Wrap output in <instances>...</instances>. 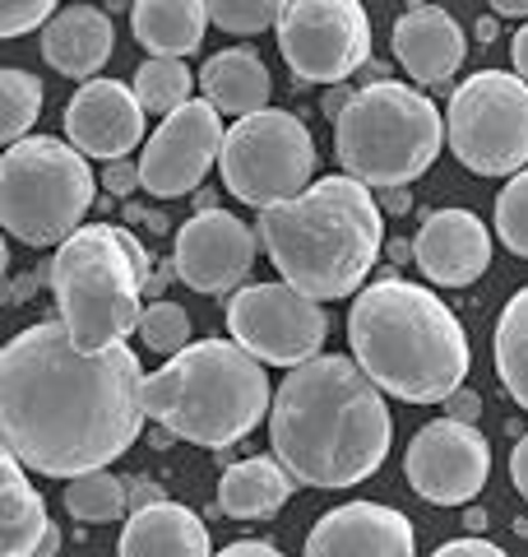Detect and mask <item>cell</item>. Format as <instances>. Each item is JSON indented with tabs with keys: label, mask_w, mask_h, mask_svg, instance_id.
<instances>
[{
	"label": "cell",
	"mask_w": 528,
	"mask_h": 557,
	"mask_svg": "<svg viewBox=\"0 0 528 557\" xmlns=\"http://www.w3.org/2000/svg\"><path fill=\"white\" fill-rule=\"evenodd\" d=\"M139 339H144L153 354L163 358H176L181 348H190V317L181 302H167L158 298L144 307V321H139Z\"/></svg>",
	"instance_id": "obj_31"
},
{
	"label": "cell",
	"mask_w": 528,
	"mask_h": 557,
	"mask_svg": "<svg viewBox=\"0 0 528 557\" xmlns=\"http://www.w3.org/2000/svg\"><path fill=\"white\" fill-rule=\"evenodd\" d=\"M38 112H42V79L20 65H5L0 70V135H5V149L28 139Z\"/></svg>",
	"instance_id": "obj_29"
},
{
	"label": "cell",
	"mask_w": 528,
	"mask_h": 557,
	"mask_svg": "<svg viewBox=\"0 0 528 557\" xmlns=\"http://www.w3.org/2000/svg\"><path fill=\"white\" fill-rule=\"evenodd\" d=\"M200 89L204 102H214L218 112L227 116H255L269 108V94H274V79H269V65L260 61V51L251 47H223L204 61L200 70Z\"/></svg>",
	"instance_id": "obj_22"
},
{
	"label": "cell",
	"mask_w": 528,
	"mask_h": 557,
	"mask_svg": "<svg viewBox=\"0 0 528 557\" xmlns=\"http://www.w3.org/2000/svg\"><path fill=\"white\" fill-rule=\"evenodd\" d=\"M223 112L214 102H186L181 112H172L163 126L149 135L144 153H139V182L153 200H181L196 196L209 168L223 159Z\"/></svg>",
	"instance_id": "obj_14"
},
{
	"label": "cell",
	"mask_w": 528,
	"mask_h": 557,
	"mask_svg": "<svg viewBox=\"0 0 528 557\" xmlns=\"http://www.w3.org/2000/svg\"><path fill=\"white\" fill-rule=\"evenodd\" d=\"M394 418L385 391L348 354L292 368L269 405L274 460L302 487L366 483L390 456Z\"/></svg>",
	"instance_id": "obj_2"
},
{
	"label": "cell",
	"mask_w": 528,
	"mask_h": 557,
	"mask_svg": "<svg viewBox=\"0 0 528 557\" xmlns=\"http://www.w3.org/2000/svg\"><path fill=\"white\" fill-rule=\"evenodd\" d=\"M348 344L352 362L403 405H445L473 368L460 317L408 278H376L352 298Z\"/></svg>",
	"instance_id": "obj_3"
},
{
	"label": "cell",
	"mask_w": 528,
	"mask_h": 557,
	"mask_svg": "<svg viewBox=\"0 0 528 557\" xmlns=\"http://www.w3.org/2000/svg\"><path fill=\"white\" fill-rule=\"evenodd\" d=\"M445 121L431 98L399 79H376L348 98L334 121V159L362 186H408L440 159Z\"/></svg>",
	"instance_id": "obj_7"
},
{
	"label": "cell",
	"mask_w": 528,
	"mask_h": 557,
	"mask_svg": "<svg viewBox=\"0 0 528 557\" xmlns=\"http://www.w3.org/2000/svg\"><path fill=\"white\" fill-rule=\"evenodd\" d=\"M278 51L302 84H343L372 61V20L357 0H292Z\"/></svg>",
	"instance_id": "obj_12"
},
{
	"label": "cell",
	"mask_w": 528,
	"mask_h": 557,
	"mask_svg": "<svg viewBox=\"0 0 528 557\" xmlns=\"http://www.w3.org/2000/svg\"><path fill=\"white\" fill-rule=\"evenodd\" d=\"M149 265L144 242L116 223H84L75 237L61 242L47 265V284L70 344L84 354L126 344L130 330L144 321Z\"/></svg>",
	"instance_id": "obj_6"
},
{
	"label": "cell",
	"mask_w": 528,
	"mask_h": 557,
	"mask_svg": "<svg viewBox=\"0 0 528 557\" xmlns=\"http://www.w3.org/2000/svg\"><path fill=\"white\" fill-rule=\"evenodd\" d=\"M116 557H214L204 520L181 502H153L121 525Z\"/></svg>",
	"instance_id": "obj_21"
},
{
	"label": "cell",
	"mask_w": 528,
	"mask_h": 557,
	"mask_svg": "<svg viewBox=\"0 0 528 557\" xmlns=\"http://www.w3.org/2000/svg\"><path fill=\"white\" fill-rule=\"evenodd\" d=\"M302 557H417L408 516L385 502H343L306 534Z\"/></svg>",
	"instance_id": "obj_17"
},
{
	"label": "cell",
	"mask_w": 528,
	"mask_h": 557,
	"mask_svg": "<svg viewBox=\"0 0 528 557\" xmlns=\"http://www.w3.org/2000/svg\"><path fill=\"white\" fill-rule=\"evenodd\" d=\"M431 557H505V548H496V544H487V539H450V544H440Z\"/></svg>",
	"instance_id": "obj_36"
},
{
	"label": "cell",
	"mask_w": 528,
	"mask_h": 557,
	"mask_svg": "<svg viewBox=\"0 0 528 557\" xmlns=\"http://www.w3.org/2000/svg\"><path fill=\"white\" fill-rule=\"evenodd\" d=\"M223 186L251 209H274L297 200L315 177V139L302 116L284 108H264L246 121H232L223 139Z\"/></svg>",
	"instance_id": "obj_9"
},
{
	"label": "cell",
	"mask_w": 528,
	"mask_h": 557,
	"mask_svg": "<svg viewBox=\"0 0 528 557\" xmlns=\"http://www.w3.org/2000/svg\"><path fill=\"white\" fill-rule=\"evenodd\" d=\"M144 418V368L130 344L84 354L61 321H38L0 354V437L33 474H98L139 442Z\"/></svg>",
	"instance_id": "obj_1"
},
{
	"label": "cell",
	"mask_w": 528,
	"mask_h": 557,
	"mask_svg": "<svg viewBox=\"0 0 528 557\" xmlns=\"http://www.w3.org/2000/svg\"><path fill=\"white\" fill-rule=\"evenodd\" d=\"M190 89H196V75L186 70V61H158V57H149L144 65L135 70V98H139V108L158 112L163 121L172 112H181L186 102H196V98H190Z\"/></svg>",
	"instance_id": "obj_28"
},
{
	"label": "cell",
	"mask_w": 528,
	"mask_h": 557,
	"mask_svg": "<svg viewBox=\"0 0 528 557\" xmlns=\"http://www.w3.org/2000/svg\"><path fill=\"white\" fill-rule=\"evenodd\" d=\"M478 38H482V42L496 38V20H482V24H478Z\"/></svg>",
	"instance_id": "obj_45"
},
{
	"label": "cell",
	"mask_w": 528,
	"mask_h": 557,
	"mask_svg": "<svg viewBox=\"0 0 528 557\" xmlns=\"http://www.w3.org/2000/svg\"><path fill=\"white\" fill-rule=\"evenodd\" d=\"M93 209V168L56 135H28L0 159V223L24 247H61Z\"/></svg>",
	"instance_id": "obj_8"
},
{
	"label": "cell",
	"mask_w": 528,
	"mask_h": 557,
	"mask_svg": "<svg viewBox=\"0 0 528 557\" xmlns=\"http://www.w3.org/2000/svg\"><path fill=\"white\" fill-rule=\"evenodd\" d=\"M491 14H496V20H528V0H496Z\"/></svg>",
	"instance_id": "obj_41"
},
{
	"label": "cell",
	"mask_w": 528,
	"mask_h": 557,
	"mask_svg": "<svg viewBox=\"0 0 528 557\" xmlns=\"http://www.w3.org/2000/svg\"><path fill=\"white\" fill-rule=\"evenodd\" d=\"M510 479H515V487H519V497L528 502V432L515 442V450H510Z\"/></svg>",
	"instance_id": "obj_37"
},
{
	"label": "cell",
	"mask_w": 528,
	"mask_h": 557,
	"mask_svg": "<svg viewBox=\"0 0 528 557\" xmlns=\"http://www.w3.org/2000/svg\"><path fill=\"white\" fill-rule=\"evenodd\" d=\"M450 153L478 177H515L528 168V84L510 70H478L450 94Z\"/></svg>",
	"instance_id": "obj_10"
},
{
	"label": "cell",
	"mask_w": 528,
	"mask_h": 557,
	"mask_svg": "<svg viewBox=\"0 0 528 557\" xmlns=\"http://www.w3.org/2000/svg\"><path fill=\"white\" fill-rule=\"evenodd\" d=\"M496 237L505 251L528 260V168L515 172L496 196Z\"/></svg>",
	"instance_id": "obj_32"
},
{
	"label": "cell",
	"mask_w": 528,
	"mask_h": 557,
	"mask_svg": "<svg viewBox=\"0 0 528 557\" xmlns=\"http://www.w3.org/2000/svg\"><path fill=\"white\" fill-rule=\"evenodd\" d=\"M445 418H454V423H478V418H482V395L460 386L445 399Z\"/></svg>",
	"instance_id": "obj_35"
},
{
	"label": "cell",
	"mask_w": 528,
	"mask_h": 557,
	"mask_svg": "<svg viewBox=\"0 0 528 557\" xmlns=\"http://www.w3.org/2000/svg\"><path fill=\"white\" fill-rule=\"evenodd\" d=\"M491 354H496V376L505 395L528 413V284L501 307Z\"/></svg>",
	"instance_id": "obj_26"
},
{
	"label": "cell",
	"mask_w": 528,
	"mask_h": 557,
	"mask_svg": "<svg viewBox=\"0 0 528 557\" xmlns=\"http://www.w3.org/2000/svg\"><path fill=\"white\" fill-rule=\"evenodd\" d=\"M413 265L436 288H468L491 265V233L473 209H436L413 237Z\"/></svg>",
	"instance_id": "obj_18"
},
{
	"label": "cell",
	"mask_w": 528,
	"mask_h": 557,
	"mask_svg": "<svg viewBox=\"0 0 528 557\" xmlns=\"http://www.w3.org/2000/svg\"><path fill=\"white\" fill-rule=\"evenodd\" d=\"M464 525H468L473 534H478V530H487V511H478V507H468V511H464Z\"/></svg>",
	"instance_id": "obj_43"
},
{
	"label": "cell",
	"mask_w": 528,
	"mask_h": 557,
	"mask_svg": "<svg viewBox=\"0 0 528 557\" xmlns=\"http://www.w3.org/2000/svg\"><path fill=\"white\" fill-rule=\"evenodd\" d=\"M491 474V446L473 423L436 418L403 450V479L431 507H468Z\"/></svg>",
	"instance_id": "obj_13"
},
{
	"label": "cell",
	"mask_w": 528,
	"mask_h": 557,
	"mask_svg": "<svg viewBox=\"0 0 528 557\" xmlns=\"http://www.w3.org/2000/svg\"><path fill=\"white\" fill-rule=\"evenodd\" d=\"M112 20L93 5H65L42 28V61L65 79H98V70L112 61Z\"/></svg>",
	"instance_id": "obj_20"
},
{
	"label": "cell",
	"mask_w": 528,
	"mask_h": 557,
	"mask_svg": "<svg viewBox=\"0 0 528 557\" xmlns=\"http://www.w3.org/2000/svg\"><path fill=\"white\" fill-rule=\"evenodd\" d=\"M288 5L284 0H209V24H218L232 38H251V33L278 28Z\"/></svg>",
	"instance_id": "obj_30"
},
{
	"label": "cell",
	"mask_w": 528,
	"mask_h": 557,
	"mask_svg": "<svg viewBox=\"0 0 528 557\" xmlns=\"http://www.w3.org/2000/svg\"><path fill=\"white\" fill-rule=\"evenodd\" d=\"M214 557H284V553H278L274 544H264V539H241V544H227Z\"/></svg>",
	"instance_id": "obj_38"
},
{
	"label": "cell",
	"mask_w": 528,
	"mask_h": 557,
	"mask_svg": "<svg viewBox=\"0 0 528 557\" xmlns=\"http://www.w3.org/2000/svg\"><path fill=\"white\" fill-rule=\"evenodd\" d=\"M153 502H167V497H163V487H158L153 479H135V483H130V511L153 507Z\"/></svg>",
	"instance_id": "obj_39"
},
{
	"label": "cell",
	"mask_w": 528,
	"mask_h": 557,
	"mask_svg": "<svg viewBox=\"0 0 528 557\" xmlns=\"http://www.w3.org/2000/svg\"><path fill=\"white\" fill-rule=\"evenodd\" d=\"M255 233L278 278L315 302L352 298L385 247L376 196L343 172L311 182L297 200L264 209Z\"/></svg>",
	"instance_id": "obj_4"
},
{
	"label": "cell",
	"mask_w": 528,
	"mask_h": 557,
	"mask_svg": "<svg viewBox=\"0 0 528 557\" xmlns=\"http://www.w3.org/2000/svg\"><path fill=\"white\" fill-rule=\"evenodd\" d=\"M47 534H51V520H47L38 487L28 483L20 460L5 450V456H0V553L38 557Z\"/></svg>",
	"instance_id": "obj_25"
},
{
	"label": "cell",
	"mask_w": 528,
	"mask_h": 557,
	"mask_svg": "<svg viewBox=\"0 0 528 557\" xmlns=\"http://www.w3.org/2000/svg\"><path fill=\"white\" fill-rule=\"evenodd\" d=\"M385 209H390V214H408L413 209V196L403 186H394V190H385Z\"/></svg>",
	"instance_id": "obj_42"
},
{
	"label": "cell",
	"mask_w": 528,
	"mask_h": 557,
	"mask_svg": "<svg viewBox=\"0 0 528 557\" xmlns=\"http://www.w3.org/2000/svg\"><path fill=\"white\" fill-rule=\"evenodd\" d=\"M297 479L274 456H251L223 469L218 479V511L232 520H264L288 507Z\"/></svg>",
	"instance_id": "obj_24"
},
{
	"label": "cell",
	"mask_w": 528,
	"mask_h": 557,
	"mask_svg": "<svg viewBox=\"0 0 528 557\" xmlns=\"http://www.w3.org/2000/svg\"><path fill=\"white\" fill-rule=\"evenodd\" d=\"M56 14L61 10L51 5V0H10V5L0 10V38H20V33L47 28Z\"/></svg>",
	"instance_id": "obj_33"
},
{
	"label": "cell",
	"mask_w": 528,
	"mask_h": 557,
	"mask_svg": "<svg viewBox=\"0 0 528 557\" xmlns=\"http://www.w3.org/2000/svg\"><path fill=\"white\" fill-rule=\"evenodd\" d=\"M510 61H515V75L528 84V24L515 33V42H510Z\"/></svg>",
	"instance_id": "obj_40"
},
{
	"label": "cell",
	"mask_w": 528,
	"mask_h": 557,
	"mask_svg": "<svg viewBox=\"0 0 528 557\" xmlns=\"http://www.w3.org/2000/svg\"><path fill=\"white\" fill-rule=\"evenodd\" d=\"M56 548H61V534H56V525H51V534L42 539V553L38 557H56Z\"/></svg>",
	"instance_id": "obj_44"
},
{
	"label": "cell",
	"mask_w": 528,
	"mask_h": 557,
	"mask_svg": "<svg viewBox=\"0 0 528 557\" xmlns=\"http://www.w3.org/2000/svg\"><path fill=\"white\" fill-rule=\"evenodd\" d=\"M227 335L260 362L302 368V362L320 358L329 317L315 298L288 284H246L227 298Z\"/></svg>",
	"instance_id": "obj_11"
},
{
	"label": "cell",
	"mask_w": 528,
	"mask_h": 557,
	"mask_svg": "<svg viewBox=\"0 0 528 557\" xmlns=\"http://www.w3.org/2000/svg\"><path fill=\"white\" fill-rule=\"evenodd\" d=\"M65 139L84 159L121 163L130 149L144 145V108L130 84L121 79H88L65 102Z\"/></svg>",
	"instance_id": "obj_16"
},
{
	"label": "cell",
	"mask_w": 528,
	"mask_h": 557,
	"mask_svg": "<svg viewBox=\"0 0 528 557\" xmlns=\"http://www.w3.org/2000/svg\"><path fill=\"white\" fill-rule=\"evenodd\" d=\"M260 233H251L227 209H204L176 228L172 270L196 293H237L255 270Z\"/></svg>",
	"instance_id": "obj_15"
},
{
	"label": "cell",
	"mask_w": 528,
	"mask_h": 557,
	"mask_svg": "<svg viewBox=\"0 0 528 557\" xmlns=\"http://www.w3.org/2000/svg\"><path fill=\"white\" fill-rule=\"evenodd\" d=\"M394 61L417 84H445L464 65V28L450 10L413 5L394 20Z\"/></svg>",
	"instance_id": "obj_19"
},
{
	"label": "cell",
	"mask_w": 528,
	"mask_h": 557,
	"mask_svg": "<svg viewBox=\"0 0 528 557\" xmlns=\"http://www.w3.org/2000/svg\"><path fill=\"white\" fill-rule=\"evenodd\" d=\"M130 28L149 57L181 61L204 42L209 5H200V0H139V5H130Z\"/></svg>",
	"instance_id": "obj_23"
},
{
	"label": "cell",
	"mask_w": 528,
	"mask_h": 557,
	"mask_svg": "<svg viewBox=\"0 0 528 557\" xmlns=\"http://www.w3.org/2000/svg\"><path fill=\"white\" fill-rule=\"evenodd\" d=\"M108 196H121V200H130V190H139L144 182H139V163L130 159H121V163H108L102 168V182H98Z\"/></svg>",
	"instance_id": "obj_34"
},
{
	"label": "cell",
	"mask_w": 528,
	"mask_h": 557,
	"mask_svg": "<svg viewBox=\"0 0 528 557\" xmlns=\"http://www.w3.org/2000/svg\"><path fill=\"white\" fill-rule=\"evenodd\" d=\"M264 362L232 339H200L144 376V413L167 437L223 450L269 418Z\"/></svg>",
	"instance_id": "obj_5"
},
{
	"label": "cell",
	"mask_w": 528,
	"mask_h": 557,
	"mask_svg": "<svg viewBox=\"0 0 528 557\" xmlns=\"http://www.w3.org/2000/svg\"><path fill=\"white\" fill-rule=\"evenodd\" d=\"M130 507V483L98 469V474H79L65 483V511L84 520V525H108V520H121Z\"/></svg>",
	"instance_id": "obj_27"
}]
</instances>
